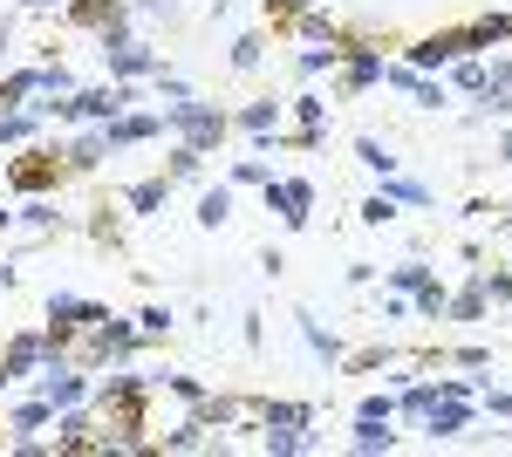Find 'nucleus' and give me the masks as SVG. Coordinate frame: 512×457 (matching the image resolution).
Segmentation results:
<instances>
[{"label":"nucleus","instance_id":"nucleus-1","mask_svg":"<svg viewBox=\"0 0 512 457\" xmlns=\"http://www.w3.org/2000/svg\"><path fill=\"white\" fill-rule=\"evenodd\" d=\"M89 410H96V444L89 451L103 457H130L151 451V382L117 369V376L89 382Z\"/></svg>","mask_w":512,"mask_h":457},{"label":"nucleus","instance_id":"nucleus-2","mask_svg":"<svg viewBox=\"0 0 512 457\" xmlns=\"http://www.w3.org/2000/svg\"><path fill=\"white\" fill-rule=\"evenodd\" d=\"M62 178H69V164H62V137H35V144H21V157H7V171H0V185L14 191V198L62 191Z\"/></svg>","mask_w":512,"mask_h":457},{"label":"nucleus","instance_id":"nucleus-3","mask_svg":"<svg viewBox=\"0 0 512 457\" xmlns=\"http://www.w3.org/2000/svg\"><path fill=\"white\" fill-rule=\"evenodd\" d=\"M164 137H178V144H192V151L212 157L226 137H233V110H219V103H205V96L164 103Z\"/></svg>","mask_w":512,"mask_h":457},{"label":"nucleus","instance_id":"nucleus-4","mask_svg":"<svg viewBox=\"0 0 512 457\" xmlns=\"http://www.w3.org/2000/svg\"><path fill=\"white\" fill-rule=\"evenodd\" d=\"M458 55H478V35H472V21L465 28H431V35H417V41H403V69H424V76H444Z\"/></svg>","mask_w":512,"mask_h":457},{"label":"nucleus","instance_id":"nucleus-5","mask_svg":"<svg viewBox=\"0 0 512 457\" xmlns=\"http://www.w3.org/2000/svg\"><path fill=\"white\" fill-rule=\"evenodd\" d=\"M260 198H267V212H280L287 232H308V219H315V178H267Z\"/></svg>","mask_w":512,"mask_h":457},{"label":"nucleus","instance_id":"nucleus-6","mask_svg":"<svg viewBox=\"0 0 512 457\" xmlns=\"http://www.w3.org/2000/svg\"><path fill=\"white\" fill-rule=\"evenodd\" d=\"M383 89H396V96H410L417 110H451V103H458L444 76H424V69H403L396 55H390V76H383Z\"/></svg>","mask_w":512,"mask_h":457},{"label":"nucleus","instance_id":"nucleus-7","mask_svg":"<svg viewBox=\"0 0 512 457\" xmlns=\"http://www.w3.org/2000/svg\"><path fill=\"white\" fill-rule=\"evenodd\" d=\"M164 137V110H123L117 123H103V144H110V157L137 151V144H158Z\"/></svg>","mask_w":512,"mask_h":457},{"label":"nucleus","instance_id":"nucleus-8","mask_svg":"<svg viewBox=\"0 0 512 457\" xmlns=\"http://www.w3.org/2000/svg\"><path fill=\"white\" fill-rule=\"evenodd\" d=\"M164 62V48H151V41H123V48H103V69H110V82H151Z\"/></svg>","mask_w":512,"mask_h":457},{"label":"nucleus","instance_id":"nucleus-9","mask_svg":"<svg viewBox=\"0 0 512 457\" xmlns=\"http://www.w3.org/2000/svg\"><path fill=\"white\" fill-rule=\"evenodd\" d=\"M280 116H287V96H253L246 110H233V130H239V137H253V151H274Z\"/></svg>","mask_w":512,"mask_h":457},{"label":"nucleus","instance_id":"nucleus-10","mask_svg":"<svg viewBox=\"0 0 512 457\" xmlns=\"http://www.w3.org/2000/svg\"><path fill=\"white\" fill-rule=\"evenodd\" d=\"M472 423H478V396H458V403H431L417 430H424L431 444H458V437H465Z\"/></svg>","mask_w":512,"mask_h":457},{"label":"nucleus","instance_id":"nucleus-11","mask_svg":"<svg viewBox=\"0 0 512 457\" xmlns=\"http://www.w3.org/2000/svg\"><path fill=\"white\" fill-rule=\"evenodd\" d=\"M478 123H512V55L485 62V89H478Z\"/></svg>","mask_w":512,"mask_h":457},{"label":"nucleus","instance_id":"nucleus-12","mask_svg":"<svg viewBox=\"0 0 512 457\" xmlns=\"http://www.w3.org/2000/svg\"><path fill=\"white\" fill-rule=\"evenodd\" d=\"M103 157H110V144H103V123H76V130L62 137V164H69V178L103 171Z\"/></svg>","mask_w":512,"mask_h":457},{"label":"nucleus","instance_id":"nucleus-13","mask_svg":"<svg viewBox=\"0 0 512 457\" xmlns=\"http://www.w3.org/2000/svg\"><path fill=\"white\" fill-rule=\"evenodd\" d=\"M110 314H117V307H103V301H89V294H69V287H55V294H48V321H55V328H96V321H110Z\"/></svg>","mask_w":512,"mask_h":457},{"label":"nucleus","instance_id":"nucleus-14","mask_svg":"<svg viewBox=\"0 0 512 457\" xmlns=\"http://www.w3.org/2000/svg\"><path fill=\"white\" fill-rule=\"evenodd\" d=\"M41 362H48V342H41V328H14L7 342H0V369L21 382V376H35Z\"/></svg>","mask_w":512,"mask_h":457},{"label":"nucleus","instance_id":"nucleus-15","mask_svg":"<svg viewBox=\"0 0 512 457\" xmlns=\"http://www.w3.org/2000/svg\"><path fill=\"white\" fill-rule=\"evenodd\" d=\"M171 178H164V171H151V178H130V185L117 191V205L123 212H130V219H151V212H164V205H171Z\"/></svg>","mask_w":512,"mask_h":457},{"label":"nucleus","instance_id":"nucleus-16","mask_svg":"<svg viewBox=\"0 0 512 457\" xmlns=\"http://www.w3.org/2000/svg\"><path fill=\"white\" fill-rule=\"evenodd\" d=\"M246 410H253V423H274V430H308V423H321V410L301 403V396H260Z\"/></svg>","mask_w":512,"mask_h":457},{"label":"nucleus","instance_id":"nucleus-17","mask_svg":"<svg viewBox=\"0 0 512 457\" xmlns=\"http://www.w3.org/2000/svg\"><path fill=\"white\" fill-rule=\"evenodd\" d=\"M294 328H301V342H308V355H315L321 369H342V355H349V348H342L335 328H321L315 307H294Z\"/></svg>","mask_w":512,"mask_h":457},{"label":"nucleus","instance_id":"nucleus-18","mask_svg":"<svg viewBox=\"0 0 512 457\" xmlns=\"http://www.w3.org/2000/svg\"><path fill=\"white\" fill-rule=\"evenodd\" d=\"M192 417L205 423V430H233V423H239V417H253V410H246V396H226V389H205V396L192 403Z\"/></svg>","mask_w":512,"mask_h":457},{"label":"nucleus","instance_id":"nucleus-19","mask_svg":"<svg viewBox=\"0 0 512 457\" xmlns=\"http://www.w3.org/2000/svg\"><path fill=\"white\" fill-rule=\"evenodd\" d=\"M69 219L55 212V191H41V198H21V212H14V232H28V239H48V232H62Z\"/></svg>","mask_w":512,"mask_h":457},{"label":"nucleus","instance_id":"nucleus-20","mask_svg":"<svg viewBox=\"0 0 512 457\" xmlns=\"http://www.w3.org/2000/svg\"><path fill=\"white\" fill-rule=\"evenodd\" d=\"M349 451L355 457H390L396 451V417H355V430H349Z\"/></svg>","mask_w":512,"mask_h":457},{"label":"nucleus","instance_id":"nucleus-21","mask_svg":"<svg viewBox=\"0 0 512 457\" xmlns=\"http://www.w3.org/2000/svg\"><path fill=\"white\" fill-rule=\"evenodd\" d=\"M260 451L267 457H308L321 451V430L308 423V430H274V423H260Z\"/></svg>","mask_w":512,"mask_h":457},{"label":"nucleus","instance_id":"nucleus-22","mask_svg":"<svg viewBox=\"0 0 512 457\" xmlns=\"http://www.w3.org/2000/svg\"><path fill=\"white\" fill-rule=\"evenodd\" d=\"M0 423H7V437H35V430H48V423H55V403L35 389V396H21V403H14Z\"/></svg>","mask_w":512,"mask_h":457},{"label":"nucleus","instance_id":"nucleus-23","mask_svg":"<svg viewBox=\"0 0 512 457\" xmlns=\"http://www.w3.org/2000/svg\"><path fill=\"white\" fill-rule=\"evenodd\" d=\"M123 7H130V0H69V7H62V28H76V35H96L103 21H117Z\"/></svg>","mask_w":512,"mask_h":457},{"label":"nucleus","instance_id":"nucleus-24","mask_svg":"<svg viewBox=\"0 0 512 457\" xmlns=\"http://www.w3.org/2000/svg\"><path fill=\"white\" fill-rule=\"evenodd\" d=\"M376 191H383L390 205H403V212H424V205H437V191L424 185V178H403V171H390V178H376Z\"/></svg>","mask_w":512,"mask_h":457},{"label":"nucleus","instance_id":"nucleus-25","mask_svg":"<svg viewBox=\"0 0 512 457\" xmlns=\"http://www.w3.org/2000/svg\"><path fill=\"white\" fill-rule=\"evenodd\" d=\"M485 314H492V294H485V280L472 273V280L444 301V321H485Z\"/></svg>","mask_w":512,"mask_h":457},{"label":"nucleus","instance_id":"nucleus-26","mask_svg":"<svg viewBox=\"0 0 512 457\" xmlns=\"http://www.w3.org/2000/svg\"><path fill=\"white\" fill-rule=\"evenodd\" d=\"M335 69H342V41H315V48L294 55V76L301 82H321V76H335Z\"/></svg>","mask_w":512,"mask_h":457},{"label":"nucleus","instance_id":"nucleus-27","mask_svg":"<svg viewBox=\"0 0 512 457\" xmlns=\"http://www.w3.org/2000/svg\"><path fill=\"white\" fill-rule=\"evenodd\" d=\"M472 35H478V55H492V48H512V7H485L472 21Z\"/></svg>","mask_w":512,"mask_h":457},{"label":"nucleus","instance_id":"nucleus-28","mask_svg":"<svg viewBox=\"0 0 512 457\" xmlns=\"http://www.w3.org/2000/svg\"><path fill=\"white\" fill-rule=\"evenodd\" d=\"M192 219L205 232H219L226 219H233V185H226V178H219V185H205V191H198V212H192Z\"/></svg>","mask_w":512,"mask_h":457},{"label":"nucleus","instance_id":"nucleus-29","mask_svg":"<svg viewBox=\"0 0 512 457\" xmlns=\"http://www.w3.org/2000/svg\"><path fill=\"white\" fill-rule=\"evenodd\" d=\"M287 116H294V130H328V96L321 89H294L287 96Z\"/></svg>","mask_w":512,"mask_h":457},{"label":"nucleus","instance_id":"nucleus-30","mask_svg":"<svg viewBox=\"0 0 512 457\" xmlns=\"http://www.w3.org/2000/svg\"><path fill=\"white\" fill-rule=\"evenodd\" d=\"M41 137V116L35 110H0V151H21Z\"/></svg>","mask_w":512,"mask_h":457},{"label":"nucleus","instance_id":"nucleus-31","mask_svg":"<svg viewBox=\"0 0 512 457\" xmlns=\"http://www.w3.org/2000/svg\"><path fill=\"white\" fill-rule=\"evenodd\" d=\"M355 164H362V171H376V178H390V171H403V157H396L390 144H383V137H369V130L355 137Z\"/></svg>","mask_w":512,"mask_h":457},{"label":"nucleus","instance_id":"nucleus-32","mask_svg":"<svg viewBox=\"0 0 512 457\" xmlns=\"http://www.w3.org/2000/svg\"><path fill=\"white\" fill-rule=\"evenodd\" d=\"M226 62H233L239 76H253V69L267 62V28H246V35H233V48H226Z\"/></svg>","mask_w":512,"mask_h":457},{"label":"nucleus","instance_id":"nucleus-33","mask_svg":"<svg viewBox=\"0 0 512 457\" xmlns=\"http://www.w3.org/2000/svg\"><path fill=\"white\" fill-rule=\"evenodd\" d=\"M164 178H171V185H198V178H205V151H192V144H178V137H171Z\"/></svg>","mask_w":512,"mask_h":457},{"label":"nucleus","instance_id":"nucleus-34","mask_svg":"<svg viewBox=\"0 0 512 457\" xmlns=\"http://www.w3.org/2000/svg\"><path fill=\"white\" fill-rule=\"evenodd\" d=\"M205 437H212V430H205V423L192 417V410H185V423H178V430H164V437H151V451H205Z\"/></svg>","mask_w":512,"mask_h":457},{"label":"nucleus","instance_id":"nucleus-35","mask_svg":"<svg viewBox=\"0 0 512 457\" xmlns=\"http://www.w3.org/2000/svg\"><path fill=\"white\" fill-rule=\"evenodd\" d=\"M437 280V267H424V260H396V267H383V287H396V294H424Z\"/></svg>","mask_w":512,"mask_h":457},{"label":"nucleus","instance_id":"nucleus-36","mask_svg":"<svg viewBox=\"0 0 512 457\" xmlns=\"http://www.w3.org/2000/svg\"><path fill=\"white\" fill-rule=\"evenodd\" d=\"M444 82H451V96H472L478 103V89H485V55H458V62L444 69Z\"/></svg>","mask_w":512,"mask_h":457},{"label":"nucleus","instance_id":"nucleus-37","mask_svg":"<svg viewBox=\"0 0 512 457\" xmlns=\"http://www.w3.org/2000/svg\"><path fill=\"white\" fill-rule=\"evenodd\" d=\"M287 35H301V41H342V21H335V14H321V7H308V14H294V21H287Z\"/></svg>","mask_w":512,"mask_h":457},{"label":"nucleus","instance_id":"nucleus-38","mask_svg":"<svg viewBox=\"0 0 512 457\" xmlns=\"http://www.w3.org/2000/svg\"><path fill=\"white\" fill-rule=\"evenodd\" d=\"M355 219H362V226H369V232H390L396 219H403V205H390V198H383V191H369V198H362V205H355Z\"/></svg>","mask_w":512,"mask_h":457},{"label":"nucleus","instance_id":"nucleus-39","mask_svg":"<svg viewBox=\"0 0 512 457\" xmlns=\"http://www.w3.org/2000/svg\"><path fill=\"white\" fill-rule=\"evenodd\" d=\"M76 89H82V82H76V69H69L62 55L41 62V96H76Z\"/></svg>","mask_w":512,"mask_h":457},{"label":"nucleus","instance_id":"nucleus-40","mask_svg":"<svg viewBox=\"0 0 512 457\" xmlns=\"http://www.w3.org/2000/svg\"><path fill=\"white\" fill-rule=\"evenodd\" d=\"M144 382H151V389H171L185 410H192L198 396H205V382H198V376H178V369H158V376H144Z\"/></svg>","mask_w":512,"mask_h":457},{"label":"nucleus","instance_id":"nucleus-41","mask_svg":"<svg viewBox=\"0 0 512 457\" xmlns=\"http://www.w3.org/2000/svg\"><path fill=\"white\" fill-rule=\"evenodd\" d=\"M130 321H137V335H144V342H164V335H171V321H178V314H171V307H164V301H151V307H137V314H130Z\"/></svg>","mask_w":512,"mask_h":457},{"label":"nucleus","instance_id":"nucleus-42","mask_svg":"<svg viewBox=\"0 0 512 457\" xmlns=\"http://www.w3.org/2000/svg\"><path fill=\"white\" fill-rule=\"evenodd\" d=\"M151 89H158L164 103H185V96H198V89H192V76H185V69H171V62H158V76H151Z\"/></svg>","mask_w":512,"mask_h":457},{"label":"nucleus","instance_id":"nucleus-43","mask_svg":"<svg viewBox=\"0 0 512 457\" xmlns=\"http://www.w3.org/2000/svg\"><path fill=\"white\" fill-rule=\"evenodd\" d=\"M444 301H451V287H444V280H431L424 294H410V314H417V321H444Z\"/></svg>","mask_w":512,"mask_h":457},{"label":"nucleus","instance_id":"nucleus-44","mask_svg":"<svg viewBox=\"0 0 512 457\" xmlns=\"http://www.w3.org/2000/svg\"><path fill=\"white\" fill-rule=\"evenodd\" d=\"M267 178H274V171H267V151H260V157H239V164H233V171H226V185H253V191H260V185H267Z\"/></svg>","mask_w":512,"mask_h":457},{"label":"nucleus","instance_id":"nucleus-45","mask_svg":"<svg viewBox=\"0 0 512 457\" xmlns=\"http://www.w3.org/2000/svg\"><path fill=\"white\" fill-rule=\"evenodd\" d=\"M437 362H451V369H492V348H485V342H465V348H437Z\"/></svg>","mask_w":512,"mask_h":457},{"label":"nucleus","instance_id":"nucleus-46","mask_svg":"<svg viewBox=\"0 0 512 457\" xmlns=\"http://www.w3.org/2000/svg\"><path fill=\"white\" fill-rule=\"evenodd\" d=\"M123 41H137V14H130V7H123L117 21H103V28H96V48H123Z\"/></svg>","mask_w":512,"mask_h":457},{"label":"nucleus","instance_id":"nucleus-47","mask_svg":"<svg viewBox=\"0 0 512 457\" xmlns=\"http://www.w3.org/2000/svg\"><path fill=\"white\" fill-rule=\"evenodd\" d=\"M478 417H512V389H492V376L478 382Z\"/></svg>","mask_w":512,"mask_h":457},{"label":"nucleus","instance_id":"nucleus-48","mask_svg":"<svg viewBox=\"0 0 512 457\" xmlns=\"http://www.w3.org/2000/svg\"><path fill=\"white\" fill-rule=\"evenodd\" d=\"M478 280H485V294H492L499 307H512V273L506 267H478Z\"/></svg>","mask_w":512,"mask_h":457},{"label":"nucleus","instance_id":"nucleus-49","mask_svg":"<svg viewBox=\"0 0 512 457\" xmlns=\"http://www.w3.org/2000/svg\"><path fill=\"white\" fill-rule=\"evenodd\" d=\"M355 417H396V389H369V396L355 403Z\"/></svg>","mask_w":512,"mask_h":457},{"label":"nucleus","instance_id":"nucleus-50","mask_svg":"<svg viewBox=\"0 0 512 457\" xmlns=\"http://www.w3.org/2000/svg\"><path fill=\"white\" fill-rule=\"evenodd\" d=\"M89 239H110V246L123 239V219L110 212V205H96V219H89Z\"/></svg>","mask_w":512,"mask_h":457},{"label":"nucleus","instance_id":"nucleus-51","mask_svg":"<svg viewBox=\"0 0 512 457\" xmlns=\"http://www.w3.org/2000/svg\"><path fill=\"white\" fill-rule=\"evenodd\" d=\"M308 7H315V0H267V21L287 28V21H294V14H308Z\"/></svg>","mask_w":512,"mask_h":457},{"label":"nucleus","instance_id":"nucleus-52","mask_svg":"<svg viewBox=\"0 0 512 457\" xmlns=\"http://www.w3.org/2000/svg\"><path fill=\"white\" fill-rule=\"evenodd\" d=\"M383 321H410V294H396V287H383Z\"/></svg>","mask_w":512,"mask_h":457},{"label":"nucleus","instance_id":"nucleus-53","mask_svg":"<svg viewBox=\"0 0 512 457\" xmlns=\"http://www.w3.org/2000/svg\"><path fill=\"white\" fill-rule=\"evenodd\" d=\"M376 273H383V267H376V260H355V267H349V287H369Z\"/></svg>","mask_w":512,"mask_h":457},{"label":"nucleus","instance_id":"nucleus-54","mask_svg":"<svg viewBox=\"0 0 512 457\" xmlns=\"http://www.w3.org/2000/svg\"><path fill=\"white\" fill-rule=\"evenodd\" d=\"M492 157H499V164H512V130H506V123H499V137H492Z\"/></svg>","mask_w":512,"mask_h":457},{"label":"nucleus","instance_id":"nucleus-55","mask_svg":"<svg viewBox=\"0 0 512 457\" xmlns=\"http://www.w3.org/2000/svg\"><path fill=\"white\" fill-rule=\"evenodd\" d=\"M55 7H69V0H21V14H55Z\"/></svg>","mask_w":512,"mask_h":457},{"label":"nucleus","instance_id":"nucleus-56","mask_svg":"<svg viewBox=\"0 0 512 457\" xmlns=\"http://www.w3.org/2000/svg\"><path fill=\"white\" fill-rule=\"evenodd\" d=\"M7 48H14V21L0 14V62H7Z\"/></svg>","mask_w":512,"mask_h":457},{"label":"nucleus","instance_id":"nucleus-57","mask_svg":"<svg viewBox=\"0 0 512 457\" xmlns=\"http://www.w3.org/2000/svg\"><path fill=\"white\" fill-rule=\"evenodd\" d=\"M233 7H239V0H212V14H233Z\"/></svg>","mask_w":512,"mask_h":457},{"label":"nucleus","instance_id":"nucleus-58","mask_svg":"<svg viewBox=\"0 0 512 457\" xmlns=\"http://www.w3.org/2000/svg\"><path fill=\"white\" fill-rule=\"evenodd\" d=\"M0 232H14V212H0Z\"/></svg>","mask_w":512,"mask_h":457},{"label":"nucleus","instance_id":"nucleus-59","mask_svg":"<svg viewBox=\"0 0 512 457\" xmlns=\"http://www.w3.org/2000/svg\"><path fill=\"white\" fill-rule=\"evenodd\" d=\"M0 389H14V376H7V369H0Z\"/></svg>","mask_w":512,"mask_h":457},{"label":"nucleus","instance_id":"nucleus-60","mask_svg":"<svg viewBox=\"0 0 512 457\" xmlns=\"http://www.w3.org/2000/svg\"><path fill=\"white\" fill-rule=\"evenodd\" d=\"M0 444H7V423H0Z\"/></svg>","mask_w":512,"mask_h":457},{"label":"nucleus","instance_id":"nucleus-61","mask_svg":"<svg viewBox=\"0 0 512 457\" xmlns=\"http://www.w3.org/2000/svg\"><path fill=\"white\" fill-rule=\"evenodd\" d=\"M0 171H7V157H0Z\"/></svg>","mask_w":512,"mask_h":457},{"label":"nucleus","instance_id":"nucleus-62","mask_svg":"<svg viewBox=\"0 0 512 457\" xmlns=\"http://www.w3.org/2000/svg\"><path fill=\"white\" fill-rule=\"evenodd\" d=\"M506 226H512V219H506Z\"/></svg>","mask_w":512,"mask_h":457}]
</instances>
